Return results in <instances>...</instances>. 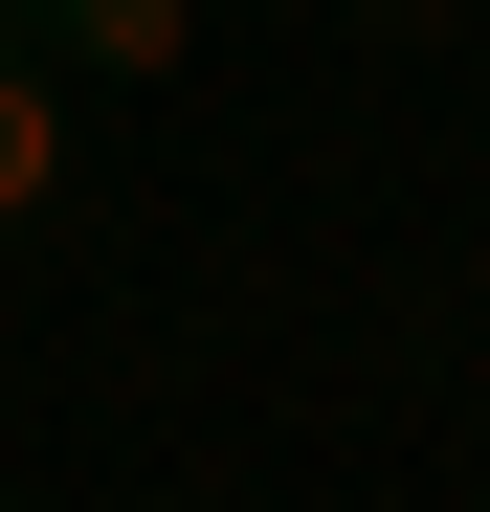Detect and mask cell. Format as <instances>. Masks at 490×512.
I'll list each match as a JSON object with an SVG mask.
<instances>
[{
  "instance_id": "obj_1",
  "label": "cell",
  "mask_w": 490,
  "mask_h": 512,
  "mask_svg": "<svg viewBox=\"0 0 490 512\" xmlns=\"http://www.w3.org/2000/svg\"><path fill=\"white\" fill-rule=\"evenodd\" d=\"M0 223H67V45L0 23Z\"/></svg>"
},
{
  "instance_id": "obj_3",
  "label": "cell",
  "mask_w": 490,
  "mask_h": 512,
  "mask_svg": "<svg viewBox=\"0 0 490 512\" xmlns=\"http://www.w3.org/2000/svg\"><path fill=\"white\" fill-rule=\"evenodd\" d=\"M335 23H379V45H446V23H490V0H335Z\"/></svg>"
},
{
  "instance_id": "obj_4",
  "label": "cell",
  "mask_w": 490,
  "mask_h": 512,
  "mask_svg": "<svg viewBox=\"0 0 490 512\" xmlns=\"http://www.w3.org/2000/svg\"><path fill=\"white\" fill-rule=\"evenodd\" d=\"M0 23H23V45H45V0H0Z\"/></svg>"
},
{
  "instance_id": "obj_2",
  "label": "cell",
  "mask_w": 490,
  "mask_h": 512,
  "mask_svg": "<svg viewBox=\"0 0 490 512\" xmlns=\"http://www.w3.org/2000/svg\"><path fill=\"white\" fill-rule=\"evenodd\" d=\"M45 45L90 67V90H179V67H201V0H45Z\"/></svg>"
}]
</instances>
